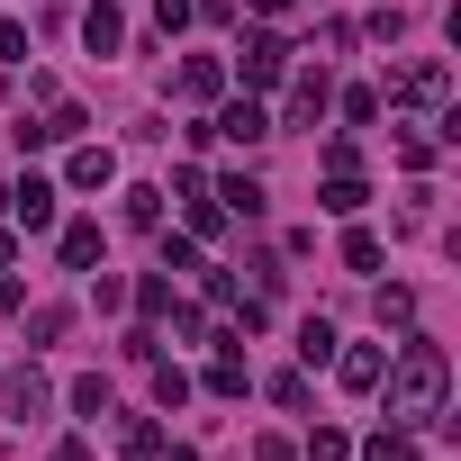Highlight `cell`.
Here are the masks:
<instances>
[{
    "label": "cell",
    "instance_id": "2e32d148",
    "mask_svg": "<svg viewBox=\"0 0 461 461\" xmlns=\"http://www.w3.org/2000/svg\"><path fill=\"white\" fill-rule=\"evenodd\" d=\"M299 362H335V326H326V317L299 326Z\"/></svg>",
    "mask_w": 461,
    "mask_h": 461
},
{
    "label": "cell",
    "instance_id": "d6986e66",
    "mask_svg": "<svg viewBox=\"0 0 461 461\" xmlns=\"http://www.w3.org/2000/svg\"><path fill=\"white\" fill-rule=\"evenodd\" d=\"M208 389H217V398H245V362H236V353L208 362Z\"/></svg>",
    "mask_w": 461,
    "mask_h": 461
},
{
    "label": "cell",
    "instance_id": "d4e9b609",
    "mask_svg": "<svg viewBox=\"0 0 461 461\" xmlns=\"http://www.w3.org/2000/svg\"><path fill=\"white\" fill-rule=\"evenodd\" d=\"M254 461H299V452H290L281 434H263V443H254Z\"/></svg>",
    "mask_w": 461,
    "mask_h": 461
},
{
    "label": "cell",
    "instance_id": "83f0119b",
    "mask_svg": "<svg viewBox=\"0 0 461 461\" xmlns=\"http://www.w3.org/2000/svg\"><path fill=\"white\" fill-rule=\"evenodd\" d=\"M245 10H263V19H281V10H290V0H245Z\"/></svg>",
    "mask_w": 461,
    "mask_h": 461
},
{
    "label": "cell",
    "instance_id": "7402d4cb",
    "mask_svg": "<svg viewBox=\"0 0 461 461\" xmlns=\"http://www.w3.org/2000/svg\"><path fill=\"white\" fill-rule=\"evenodd\" d=\"M181 398H190V380H181L172 362H154V407H181Z\"/></svg>",
    "mask_w": 461,
    "mask_h": 461
},
{
    "label": "cell",
    "instance_id": "5bb4252c",
    "mask_svg": "<svg viewBox=\"0 0 461 461\" xmlns=\"http://www.w3.org/2000/svg\"><path fill=\"white\" fill-rule=\"evenodd\" d=\"M362 461H416V434H407V425H380V434L362 443Z\"/></svg>",
    "mask_w": 461,
    "mask_h": 461
},
{
    "label": "cell",
    "instance_id": "484cf974",
    "mask_svg": "<svg viewBox=\"0 0 461 461\" xmlns=\"http://www.w3.org/2000/svg\"><path fill=\"white\" fill-rule=\"evenodd\" d=\"M19 308H28V290H19V281H0V317H19Z\"/></svg>",
    "mask_w": 461,
    "mask_h": 461
},
{
    "label": "cell",
    "instance_id": "9c48e42d",
    "mask_svg": "<svg viewBox=\"0 0 461 461\" xmlns=\"http://www.w3.org/2000/svg\"><path fill=\"white\" fill-rule=\"evenodd\" d=\"M217 199H226V217H263V199H272V190H263L254 172H226V181H217Z\"/></svg>",
    "mask_w": 461,
    "mask_h": 461
},
{
    "label": "cell",
    "instance_id": "603a6c76",
    "mask_svg": "<svg viewBox=\"0 0 461 461\" xmlns=\"http://www.w3.org/2000/svg\"><path fill=\"white\" fill-rule=\"evenodd\" d=\"M73 407L82 416H109V380H73Z\"/></svg>",
    "mask_w": 461,
    "mask_h": 461
},
{
    "label": "cell",
    "instance_id": "44dd1931",
    "mask_svg": "<svg viewBox=\"0 0 461 461\" xmlns=\"http://www.w3.org/2000/svg\"><path fill=\"white\" fill-rule=\"evenodd\" d=\"M380 326H416V290H380Z\"/></svg>",
    "mask_w": 461,
    "mask_h": 461
},
{
    "label": "cell",
    "instance_id": "8fae6325",
    "mask_svg": "<svg viewBox=\"0 0 461 461\" xmlns=\"http://www.w3.org/2000/svg\"><path fill=\"white\" fill-rule=\"evenodd\" d=\"M380 362H389L380 344H353V353H344L335 371H344V389H380Z\"/></svg>",
    "mask_w": 461,
    "mask_h": 461
},
{
    "label": "cell",
    "instance_id": "f1b7e54d",
    "mask_svg": "<svg viewBox=\"0 0 461 461\" xmlns=\"http://www.w3.org/2000/svg\"><path fill=\"white\" fill-rule=\"evenodd\" d=\"M10 254H19V245H10V236H0V272H10Z\"/></svg>",
    "mask_w": 461,
    "mask_h": 461
},
{
    "label": "cell",
    "instance_id": "52a82bcc",
    "mask_svg": "<svg viewBox=\"0 0 461 461\" xmlns=\"http://www.w3.org/2000/svg\"><path fill=\"white\" fill-rule=\"evenodd\" d=\"M64 181H73V190H109V181H118V154H109V145H82V154L64 163Z\"/></svg>",
    "mask_w": 461,
    "mask_h": 461
},
{
    "label": "cell",
    "instance_id": "9a60e30c",
    "mask_svg": "<svg viewBox=\"0 0 461 461\" xmlns=\"http://www.w3.org/2000/svg\"><path fill=\"white\" fill-rule=\"evenodd\" d=\"M46 398H55V389H46L37 371H19V380H10V416H46Z\"/></svg>",
    "mask_w": 461,
    "mask_h": 461
},
{
    "label": "cell",
    "instance_id": "30bf717a",
    "mask_svg": "<svg viewBox=\"0 0 461 461\" xmlns=\"http://www.w3.org/2000/svg\"><path fill=\"white\" fill-rule=\"evenodd\" d=\"M55 245H64V263H73V272H91V263H100V226H91V217H73Z\"/></svg>",
    "mask_w": 461,
    "mask_h": 461
},
{
    "label": "cell",
    "instance_id": "4fadbf2b",
    "mask_svg": "<svg viewBox=\"0 0 461 461\" xmlns=\"http://www.w3.org/2000/svg\"><path fill=\"white\" fill-rule=\"evenodd\" d=\"M326 100H335V82H326V73H299V91H290V118L308 127V118L326 109Z\"/></svg>",
    "mask_w": 461,
    "mask_h": 461
},
{
    "label": "cell",
    "instance_id": "e0dca14e",
    "mask_svg": "<svg viewBox=\"0 0 461 461\" xmlns=\"http://www.w3.org/2000/svg\"><path fill=\"white\" fill-rule=\"evenodd\" d=\"M308 461H353V434H344V425H317V434H308Z\"/></svg>",
    "mask_w": 461,
    "mask_h": 461
},
{
    "label": "cell",
    "instance_id": "ba28073f",
    "mask_svg": "<svg viewBox=\"0 0 461 461\" xmlns=\"http://www.w3.org/2000/svg\"><path fill=\"white\" fill-rule=\"evenodd\" d=\"M362 199H371V190H362V172H326V190H317V208H326V217H362Z\"/></svg>",
    "mask_w": 461,
    "mask_h": 461
},
{
    "label": "cell",
    "instance_id": "8992f818",
    "mask_svg": "<svg viewBox=\"0 0 461 461\" xmlns=\"http://www.w3.org/2000/svg\"><path fill=\"white\" fill-rule=\"evenodd\" d=\"M443 91H452V73H443V64H407V73L389 82V100H416V109H425V100H443Z\"/></svg>",
    "mask_w": 461,
    "mask_h": 461
},
{
    "label": "cell",
    "instance_id": "ac0fdd59",
    "mask_svg": "<svg viewBox=\"0 0 461 461\" xmlns=\"http://www.w3.org/2000/svg\"><path fill=\"white\" fill-rule=\"evenodd\" d=\"M344 263H353V272H380V236H371V226H353V236H344Z\"/></svg>",
    "mask_w": 461,
    "mask_h": 461
},
{
    "label": "cell",
    "instance_id": "cb8c5ba5",
    "mask_svg": "<svg viewBox=\"0 0 461 461\" xmlns=\"http://www.w3.org/2000/svg\"><path fill=\"white\" fill-rule=\"evenodd\" d=\"M0 64H28V28L19 19H0Z\"/></svg>",
    "mask_w": 461,
    "mask_h": 461
},
{
    "label": "cell",
    "instance_id": "3957f363",
    "mask_svg": "<svg viewBox=\"0 0 461 461\" xmlns=\"http://www.w3.org/2000/svg\"><path fill=\"white\" fill-rule=\"evenodd\" d=\"M208 136H226V145H263V136H272V109H263V100H226V118H217Z\"/></svg>",
    "mask_w": 461,
    "mask_h": 461
},
{
    "label": "cell",
    "instance_id": "5b68a950",
    "mask_svg": "<svg viewBox=\"0 0 461 461\" xmlns=\"http://www.w3.org/2000/svg\"><path fill=\"white\" fill-rule=\"evenodd\" d=\"M82 46H91V55H118V46H127V19H118V0H91V10H82Z\"/></svg>",
    "mask_w": 461,
    "mask_h": 461
},
{
    "label": "cell",
    "instance_id": "4316f807",
    "mask_svg": "<svg viewBox=\"0 0 461 461\" xmlns=\"http://www.w3.org/2000/svg\"><path fill=\"white\" fill-rule=\"evenodd\" d=\"M46 461H91V452H82V443H55V452H46Z\"/></svg>",
    "mask_w": 461,
    "mask_h": 461
},
{
    "label": "cell",
    "instance_id": "7c38bea8",
    "mask_svg": "<svg viewBox=\"0 0 461 461\" xmlns=\"http://www.w3.org/2000/svg\"><path fill=\"white\" fill-rule=\"evenodd\" d=\"M217 82H226V73H217V64H208V55H190V64H181V82H172V91H181V100H217Z\"/></svg>",
    "mask_w": 461,
    "mask_h": 461
},
{
    "label": "cell",
    "instance_id": "7a4b0ae2",
    "mask_svg": "<svg viewBox=\"0 0 461 461\" xmlns=\"http://www.w3.org/2000/svg\"><path fill=\"white\" fill-rule=\"evenodd\" d=\"M290 55H299V46H290V37H281V28H263V37H254V46H245V55H236V73H245V82H254V91H272V82H281V73H290Z\"/></svg>",
    "mask_w": 461,
    "mask_h": 461
},
{
    "label": "cell",
    "instance_id": "6da1fadb",
    "mask_svg": "<svg viewBox=\"0 0 461 461\" xmlns=\"http://www.w3.org/2000/svg\"><path fill=\"white\" fill-rule=\"evenodd\" d=\"M380 380H389V416H434V407H443V389H452V362H443V344L407 335V344H398V362H380Z\"/></svg>",
    "mask_w": 461,
    "mask_h": 461
},
{
    "label": "cell",
    "instance_id": "277c9868",
    "mask_svg": "<svg viewBox=\"0 0 461 461\" xmlns=\"http://www.w3.org/2000/svg\"><path fill=\"white\" fill-rule=\"evenodd\" d=\"M10 217L28 226V236H46V226H55V181H37V172H28V181L10 190Z\"/></svg>",
    "mask_w": 461,
    "mask_h": 461
},
{
    "label": "cell",
    "instance_id": "f546056e",
    "mask_svg": "<svg viewBox=\"0 0 461 461\" xmlns=\"http://www.w3.org/2000/svg\"><path fill=\"white\" fill-rule=\"evenodd\" d=\"M172 461H199V452H190V443H172Z\"/></svg>",
    "mask_w": 461,
    "mask_h": 461
},
{
    "label": "cell",
    "instance_id": "ffe728a7",
    "mask_svg": "<svg viewBox=\"0 0 461 461\" xmlns=\"http://www.w3.org/2000/svg\"><path fill=\"white\" fill-rule=\"evenodd\" d=\"M127 226H163V190H127Z\"/></svg>",
    "mask_w": 461,
    "mask_h": 461
}]
</instances>
